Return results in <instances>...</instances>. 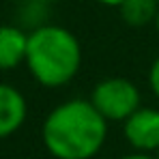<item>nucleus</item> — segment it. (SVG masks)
<instances>
[{"label":"nucleus","instance_id":"f257e3e1","mask_svg":"<svg viewBox=\"0 0 159 159\" xmlns=\"http://www.w3.org/2000/svg\"><path fill=\"white\" fill-rule=\"evenodd\" d=\"M41 140L54 159H93L107 140V120L88 99H67L45 116Z\"/></svg>","mask_w":159,"mask_h":159},{"label":"nucleus","instance_id":"f03ea898","mask_svg":"<svg viewBox=\"0 0 159 159\" xmlns=\"http://www.w3.org/2000/svg\"><path fill=\"white\" fill-rule=\"evenodd\" d=\"M26 69L43 88H62L73 82L82 67V45L65 26L45 24L28 32Z\"/></svg>","mask_w":159,"mask_h":159},{"label":"nucleus","instance_id":"7ed1b4c3","mask_svg":"<svg viewBox=\"0 0 159 159\" xmlns=\"http://www.w3.org/2000/svg\"><path fill=\"white\" fill-rule=\"evenodd\" d=\"M88 101L107 123H125L142 107V95L131 80L106 78L93 86Z\"/></svg>","mask_w":159,"mask_h":159},{"label":"nucleus","instance_id":"20e7f679","mask_svg":"<svg viewBox=\"0 0 159 159\" xmlns=\"http://www.w3.org/2000/svg\"><path fill=\"white\" fill-rule=\"evenodd\" d=\"M125 140L129 142L133 153L157 155L159 151V110L140 107L123 123Z\"/></svg>","mask_w":159,"mask_h":159},{"label":"nucleus","instance_id":"39448f33","mask_svg":"<svg viewBox=\"0 0 159 159\" xmlns=\"http://www.w3.org/2000/svg\"><path fill=\"white\" fill-rule=\"evenodd\" d=\"M28 116L26 97L13 84L0 82V140L22 129Z\"/></svg>","mask_w":159,"mask_h":159},{"label":"nucleus","instance_id":"423d86ee","mask_svg":"<svg viewBox=\"0 0 159 159\" xmlns=\"http://www.w3.org/2000/svg\"><path fill=\"white\" fill-rule=\"evenodd\" d=\"M28 32L15 24L0 26V71H13L26 62Z\"/></svg>","mask_w":159,"mask_h":159},{"label":"nucleus","instance_id":"0eeeda50","mask_svg":"<svg viewBox=\"0 0 159 159\" xmlns=\"http://www.w3.org/2000/svg\"><path fill=\"white\" fill-rule=\"evenodd\" d=\"M159 11L157 0H125L118 9L120 20L131 28H144L148 24H155Z\"/></svg>","mask_w":159,"mask_h":159},{"label":"nucleus","instance_id":"6e6552de","mask_svg":"<svg viewBox=\"0 0 159 159\" xmlns=\"http://www.w3.org/2000/svg\"><path fill=\"white\" fill-rule=\"evenodd\" d=\"M45 7H48V4L41 2V0H28V2H24V7H22V11H20L22 24H24V26H30V30L45 26V24H48V22H45ZM30 30H28V32H30Z\"/></svg>","mask_w":159,"mask_h":159},{"label":"nucleus","instance_id":"1a4fd4ad","mask_svg":"<svg viewBox=\"0 0 159 159\" xmlns=\"http://www.w3.org/2000/svg\"><path fill=\"white\" fill-rule=\"evenodd\" d=\"M148 88L153 90V95L159 99V56L153 60V65L148 69Z\"/></svg>","mask_w":159,"mask_h":159},{"label":"nucleus","instance_id":"9d476101","mask_svg":"<svg viewBox=\"0 0 159 159\" xmlns=\"http://www.w3.org/2000/svg\"><path fill=\"white\" fill-rule=\"evenodd\" d=\"M118 159H157V155H146V153H129V155H123Z\"/></svg>","mask_w":159,"mask_h":159},{"label":"nucleus","instance_id":"9b49d317","mask_svg":"<svg viewBox=\"0 0 159 159\" xmlns=\"http://www.w3.org/2000/svg\"><path fill=\"white\" fill-rule=\"evenodd\" d=\"M95 2H99V4H103V7H110V9H120V4H123L125 0H95Z\"/></svg>","mask_w":159,"mask_h":159},{"label":"nucleus","instance_id":"f8f14e48","mask_svg":"<svg viewBox=\"0 0 159 159\" xmlns=\"http://www.w3.org/2000/svg\"><path fill=\"white\" fill-rule=\"evenodd\" d=\"M153 26H155V30H157V34H159V11H157V17H155V24Z\"/></svg>","mask_w":159,"mask_h":159},{"label":"nucleus","instance_id":"ddd939ff","mask_svg":"<svg viewBox=\"0 0 159 159\" xmlns=\"http://www.w3.org/2000/svg\"><path fill=\"white\" fill-rule=\"evenodd\" d=\"M41 2H45V4H52V2H60V0H41Z\"/></svg>","mask_w":159,"mask_h":159},{"label":"nucleus","instance_id":"4468645a","mask_svg":"<svg viewBox=\"0 0 159 159\" xmlns=\"http://www.w3.org/2000/svg\"><path fill=\"white\" fill-rule=\"evenodd\" d=\"M157 159H159V151H157Z\"/></svg>","mask_w":159,"mask_h":159},{"label":"nucleus","instance_id":"2eb2a0df","mask_svg":"<svg viewBox=\"0 0 159 159\" xmlns=\"http://www.w3.org/2000/svg\"><path fill=\"white\" fill-rule=\"evenodd\" d=\"M157 2H159V0H157Z\"/></svg>","mask_w":159,"mask_h":159}]
</instances>
